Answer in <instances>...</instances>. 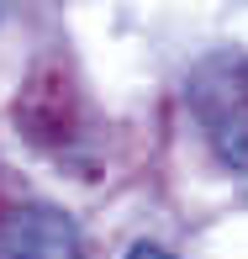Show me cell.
Masks as SVG:
<instances>
[{"label": "cell", "mask_w": 248, "mask_h": 259, "mask_svg": "<svg viewBox=\"0 0 248 259\" xmlns=\"http://www.w3.org/2000/svg\"><path fill=\"white\" fill-rule=\"evenodd\" d=\"M0 259H79L74 222L53 206H21L0 222Z\"/></svg>", "instance_id": "cell-2"}, {"label": "cell", "mask_w": 248, "mask_h": 259, "mask_svg": "<svg viewBox=\"0 0 248 259\" xmlns=\"http://www.w3.org/2000/svg\"><path fill=\"white\" fill-rule=\"evenodd\" d=\"M122 259H174V254H169V249H159V243H132Z\"/></svg>", "instance_id": "cell-3"}, {"label": "cell", "mask_w": 248, "mask_h": 259, "mask_svg": "<svg viewBox=\"0 0 248 259\" xmlns=\"http://www.w3.org/2000/svg\"><path fill=\"white\" fill-rule=\"evenodd\" d=\"M195 111L206 116L211 148L227 169H248V64L211 58L195 74Z\"/></svg>", "instance_id": "cell-1"}]
</instances>
